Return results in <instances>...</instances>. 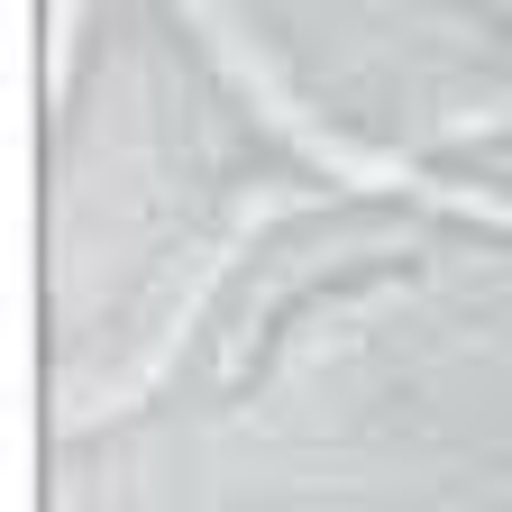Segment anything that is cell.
Listing matches in <instances>:
<instances>
[{
	"label": "cell",
	"mask_w": 512,
	"mask_h": 512,
	"mask_svg": "<svg viewBox=\"0 0 512 512\" xmlns=\"http://www.w3.org/2000/svg\"><path fill=\"white\" fill-rule=\"evenodd\" d=\"M183 19L202 28V46L220 55V74L256 101V119L275 128V138H293L320 174H339L348 192H412V202H430V211H458V220H494V229H512V211L494 202V192H467V183H439V174H421V165H403V156H366V147H348L339 128H320L311 119V101L275 74L266 55H256L247 37H238V19H229V0H183Z\"/></svg>",
	"instance_id": "obj_1"
},
{
	"label": "cell",
	"mask_w": 512,
	"mask_h": 512,
	"mask_svg": "<svg viewBox=\"0 0 512 512\" xmlns=\"http://www.w3.org/2000/svg\"><path fill=\"white\" fill-rule=\"evenodd\" d=\"M293 202H302V192H256V202H247V220H238V229H229V238H220V247L202 256V275H192V284H183V302H174V320H165V339L147 348V366H138V375H128V384H119V394H101V403H83V421H110V412H128V403H138V394H156V384H165V366H174V348L192 339V320H202V311H211V293L229 284V266H238V256H247V238H256V229H266V220H284Z\"/></svg>",
	"instance_id": "obj_2"
},
{
	"label": "cell",
	"mask_w": 512,
	"mask_h": 512,
	"mask_svg": "<svg viewBox=\"0 0 512 512\" xmlns=\"http://www.w3.org/2000/svg\"><path fill=\"white\" fill-rule=\"evenodd\" d=\"M74 19L83 0H46V92L64 101V74H74Z\"/></svg>",
	"instance_id": "obj_3"
}]
</instances>
